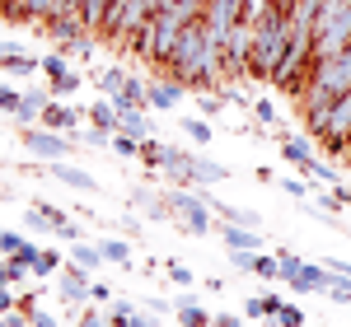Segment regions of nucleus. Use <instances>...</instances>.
<instances>
[{
    "instance_id": "obj_38",
    "label": "nucleus",
    "mask_w": 351,
    "mask_h": 327,
    "mask_svg": "<svg viewBox=\"0 0 351 327\" xmlns=\"http://www.w3.org/2000/svg\"><path fill=\"white\" fill-rule=\"evenodd\" d=\"M80 327H108V318H104V313H94V309H84Z\"/></svg>"
},
{
    "instance_id": "obj_20",
    "label": "nucleus",
    "mask_w": 351,
    "mask_h": 327,
    "mask_svg": "<svg viewBox=\"0 0 351 327\" xmlns=\"http://www.w3.org/2000/svg\"><path fill=\"white\" fill-rule=\"evenodd\" d=\"M99 248H104V262H117V267H127V262H132L127 239H108V244H99Z\"/></svg>"
},
{
    "instance_id": "obj_7",
    "label": "nucleus",
    "mask_w": 351,
    "mask_h": 327,
    "mask_svg": "<svg viewBox=\"0 0 351 327\" xmlns=\"http://www.w3.org/2000/svg\"><path fill=\"white\" fill-rule=\"evenodd\" d=\"M5 10L19 14V19H52L56 0H5Z\"/></svg>"
},
{
    "instance_id": "obj_32",
    "label": "nucleus",
    "mask_w": 351,
    "mask_h": 327,
    "mask_svg": "<svg viewBox=\"0 0 351 327\" xmlns=\"http://www.w3.org/2000/svg\"><path fill=\"white\" fill-rule=\"evenodd\" d=\"M234 272H258V252H230Z\"/></svg>"
},
{
    "instance_id": "obj_8",
    "label": "nucleus",
    "mask_w": 351,
    "mask_h": 327,
    "mask_svg": "<svg viewBox=\"0 0 351 327\" xmlns=\"http://www.w3.org/2000/svg\"><path fill=\"white\" fill-rule=\"evenodd\" d=\"M43 66H47V75H52V89H56V94H75V89H80V75H71L61 56H47Z\"/></svg>"
},
{
    "instance_id": "obj_19",
    "label": "nucleus",
    "mask_w": 351,
    "mask_h": 327,
    "mask_svg": "<svg viewBox=\"0 0 351 327\" xmlns=\"http://www.w3.org/2000/svg\"><path fill=\"white\" fill-rule=\"evenodd\" d=\"M43 108H47V94H24V103H19V122H33V117H43Z\"/></svg>"
},
{
    "instance_id": "obj_25",
    "label": "nucleus",
    "mask_w": 351,
    "mask_h": 327,
    "mask_svg": "<svg viewBox=\"0 0 351 327\" xmlns=\"http://www.w3.org/2000/svg\"><path fill=\"white\" fill-rule=\"evenodd\" d=\"M276 262H281V280H286V285H291V280L300 276V267H304V257H295V252H281Z\"/></svg>"
},
{
    "instance_id": "obj_6",
    "label": "nucleus",
    "mask_w": 351,
    "mask_h": 327,
    "mask_svg": "<svg viewBox=\"0 0 351 327\" xmlns=\"http://www.w3.org/2000/svg\"><path fill=\"white\" fill-rule=\"evenodd\" d=\"M225 248L230 252H258L263 248V234L258 229H243V224H225Z\"/></svg>"
},
{
    "instance_id": "obj_5",
    "label": "nucleus",
    "mask_w": 351,
    "mask_h": 327,
    "mask_svg": "<svg viewBox=\"0 0 351 327\" xmlns=\"http://www.w3.org/2000/svg\"><path fill=\"white\" fill-rule=\"evenodd\" d=\"M178 94H183V84H178V80H155L150 89H145V103L160 108V112H169L173 103H178Z\"/></svg>"
},
{
    "instance_id": "obj_9",
    "label": "nucleus",
    "mask_w": 351,
    "mask_h": 327,
    "mask_svg": "<svg viewBox=\"0 0 351 327\" xmlns=\"http://www.w3.org/2000/svg\"><path fill=\"white\" fill-rule=\"evenodd\" d=\"M43 122H47V131H75V127H80V112L61 108V103H47V108H43Z\"/></svg>"
},
{
    "instance_id": "obj_11",
    "label": "nucleus",
    "mask_w": 351,
    "mask_h": 327,
    "mask_svg": "<svg viewBox=\"0 0 351 327\" xmlns=\"http://www.w3.org/2000/svg\"><path fill=\"white\" fill-rule=\"evenodd\" d=\"M173 309H178V323H183V327H211V313H206L202 304L192 300V295H183V300L173 304Z\"/></svg>"
},
{
    "instance_id": "obj_26",
    "label": "nucleus",
    "mask_w": 351,
    "mask_h": 327,
    "mask_svg": "<svg viewBox=\"0 0 351 327\" xmlns=\"http://www.w3.org/2000/svg\"><path fill=\"white\" fill-rule=\"evenodd\" d=\"M112 150L127 159V155H141V140H136L132 131H117V136H112Z\"/></svg>"
},
{
    "instance_id": "obj_48",
    "label": "nucleus",
    "mask_w": 351,
    "mask_h": 327,
    "mask_svg": "<svg viewBox=\"0 0 351 327\" xmlns=\"http://www.w3.org/2000/svg\"><path fill=\"white\" fill-rule=\"evenodd\" d=\"M150 5H155V14H160V10H169V5H173V0H150Z\"/></svg>"
},
{
    "instance_id": "obj_47",
    "label": "nucleus",
    "mask_w": 351,
    "mask_h": 327,
    "mask_svg": "<svg viewBox=\"0 0 351 327\" xmlns=\"http://www.w3.org/2000/svg\"><path fill=\"white\" fill-rule=\"evenodd\" d=\"M108 327H132V318H127V313H112V318H108Z\"/></svg>"
},
{
    "instance_id": "obj_40",
    "label": "nucleus",
    "mask_w": 351,
    "mask_h": 327,
    "mask_svg": "<svg viewBox=\"0 0 351 327\" xmlns=\"http://www.w3.org/2000/svg\"><path fill=\"white\" fill-rule=\"evenodd\" d=\"M253 112H258V122H267V127H276V112H271V103H258Z\"/></svg>"
},
{
    "instance_id": "obj_33",
    "label": "nucleus",
    "mask_w": 351,
    "mask_h": 327,
    "mask_svg": "<svg viewBox=\"0 0 351 327\" xmlns=\"http://www.w3.org/2000/svg\"><path fill=\"white\" fill-rule=\"evenodd\" d=\"M276 318H281V327H300V323H304V313H300L295 304H281V313H276Z\"/></svg>"
},
{
    "instance_id": "obj_50",
    "label": "nucleus",
    "mask_w": 351,
    "mask_h": 327,
    "mask_svg": "<svg viewBox=\"0 0 351 327\" xmlns=\"http://www.w3.org/2000/svg\"><path fill=\"white\" fill-rule=\"evenodd\" d=\"M347 164H351V159H347Z\"/></svg>"
},
{
    "instance_id": "obj_31",
    "label": "nucleus",
    "mask_w": 351,
    "mask_h": 327,
    "mask_svg": "<svg viewBox=\"0 0 351 327\" xmlns=\"http://www.w3.org/2000/svg\"><path fill=\"white\" fill-rule=\"evenodd\" d=\"M19 103H24V94H14V89H5V84H0V112H10V117H14Z\"/></svg>"
},
{
    "instance_id": "obj_29",
    "label": "nucleus",
    "mask_w": 351,
    "mask_h": 327,
    "mask_svg": "<svg viewBox=\"0 0 351 327\" xmlns=\"http://www.w3.org/2000/svg\"><path fill=\"white\" fill-rule=\"evenodd\" d=\"M183 131H188L197 145H206V140H211V127H206V122H197V117H188V122H183Z\"/></svg>"
},
{
    "instance_id": "obj_49",
    "label": "nucleus",
    "mask_w": 351,
    "mask_h": 327,
    "mask_svg": "<svg viewBox=\"0 0 351 327\" xmlns=\"http://www.w3.org/2000/svg\"><path fill=\"white\" fill-rule=\"evenodd\" d=\"M0 327H10V318H0Z\"/></svg>"
},
{
    "instance_id": "obj_41",
    "label": "nucleus",
    "mask_w": 351,
    "mask_h": 327,
    "mask_svg": "<svg viewBox=\"0 0 351 327\" xmlns=\"http://www.w3.org/2000/svg\"><path fill=\"white\" fill-rule=\"evenodd\" d=\"M263 304H267V318H276V313H281V304H286V300H281V295H263Z\"/></svg>"
},
{
    "instance_id": "obj_28",
    "label": "nucleus",
    "mask_w": 351,
    "mask_h": 327,
    "mask_svg": "<svg viewBox=\"0 0 351 327\" xmlns=\"http://www.w3.org/2000/svg\"><path fill=\"white\" fill-rule=\"evenodd\" d=\"M61 272V257L56 252H38V262H33V276H52Z\"/></svg>"
},
{
    "instance_id": "obj_16",
    "label": "nucleus",
    "mask_w": 351,
    "mask_h": 327,
    "mask_svg": "<svg viewBox=\"0 0 351 327\" xmlns=\"http://www.w3.org/2000/svg\"><path fill=\"white\" fill-rule=\"evenodd\" d=\"M71 262H75V267H84V272H99V267H104V248L75 244V248H71Z\"/></svg>"
},
{
    "instance_id": "obj_10",
    "label": "nucleus",
    "mask_w": 351,
    "mask_h": 327,
    "mask_svg": "<svg viewBox=\"0 0 351 327\" xmlns=\"http://www.w3.org/2000/svg\"><path fill=\"white\" fill-rule=\"evenodd\" d=\"M47 28H52L61 42H75V38H84V14H52Z\"/></svg>"
},
{
    "instance_id": "obj_44",
    "label": "nucleus",
    "mask_w": 351,
    "mask_h": 327,
    "mask_svg": "<svg viewBox=\"0 0 351 327\" xmlns=\"http://www.w3.org/2000/svg\"><path fill=\"white\" fill-rule=\"evenodd\" d=\"M281 187L291 192V196H304V192H314V183H309V187H304V183H295V178H291V183H281Z\"/></svg>"
},
{
    "instance_id": "obj_22",
    "label": "nucleus",
    "mask_w": 351,
    "mask_h": 327,
    "mask_svg": "<svg viewBox=\"0 0 351 327\" xmlns=\"http://www.w3.org/2000/svg\"><path fill=\"white\" fill-rule=\"evenodd\" d=\"M0 66H5V70H10V75H33V70H38V61H33V56H24V52L5 56V61H0Z\"/></svg>"
},
{
    "instance_id": "obj_46",
    "label": "nucleus",
    "mask_w": 351,
    "mask_h": 327,
    "mask_svg": "<svg viewBox=\"0 0 351 327\" xmlns=\"http://www.w3.org/2000/svg\"><path fill=\"white\" fill-rule=\"evenodd\" d=\"M0 313H14V295H10L5 285H0Z\"/></svg>"
},
{
    "instance_id": "obj_14",
    "label": "nucleus",
    "mask_w": 351,
    "mask_h": 327,
    "mask_svg": "<svg viewBox=\"0 0 351 327\" xmlns=\"http://www.w3.org/2000/svg\"><path fill=\"white\" fill-rule=\"evenodd\" d=\"M220 178H230V168H220V164L197 159V155H192V183H197V187H206V183H220Z\"/></svg>"
},
{
    "instance_id": "obj_36",
    "label": "nucleus",
    "mask_w": 351,
    "mask_h": 327,
    "mask_svg": "<svg viewBox=\"0 0 351 327\" xmlns=\"http://www.w3.org/2000/svg\"><path fill=\"white\" fill-rule=\"evenodd\" d=\"M324 267H328V272H332V276H337L342 285H351V267H347V262H324Z\"/></svg>"
},
{
    "instance_id": "obj_17",
    "label": "nucleus",
    "mask_w": 351,
    "mask_h": 327,
    "mask_svg": "<svg viewBox=\"0 0 351 327\" xmlns=\"http://www.w3.org/2000/svg\"><path fill=\"white\" fill-rule=\"evenodd\" d=\"M141 103H145V84H141V80H127V84H122V94L112 99V108H141Z\"/></svg>"
},
{
    "instance_id": "obj_45",
    "label": "nucleus",
    "mask_w": 351,
    "mask_h": 327,
    "mask_svg": "<svg viewBox=\"0 0 351 327\" xmlns=\"http://www.w3.org/2000/svg\"><path fill=\"white\" fill-rule=\"evenodd\" d=\"M132 327H160V323H155V313H132Z\"/></svg>"
},
{
    "instance_id": "obj_13",
    "label": "nucleus",
    "mask_w": 351,
    "mask_h": 327,
    "mask_svg": "<svg viewBox=\"0 0 351 327\" xmlns=\"http://www.w3.org/2000/svg\"><path fill=\"white\" fill-rule=\"evenodd\" d=\"M52 173L61 178V183H66V187H75V192H94V178H89L84 168H71V164L56 159V164H52Z\"/></svg>"
},
{
    "instance_id": "obj_43",
    "label": "nucleus",
    "mask_w": 351,
    "mask_h": 327,
    "mask_svg": "<svg viewBox=\"0 0 351 327\" xmlns=\"http://www.w3.org/2000/svg\"><path fill=\"white\" fill-rule=\"evenodd\" d=\"M28 327H56V318H52V313H33V318H28Z\"/></svg>"
},
{
    "instance_id": "obj_23",
    "label": "nucleus",
    "mask_w": 351,
    "mask_h": 327,
    "mask_svg": "<svg viewBox=\"0 0 351 327\" xmlns=\"http://www.w3.org/2000/svg\"><path fill=\"white\" fill-rule=\"evenodd\" d=\"M28 272H33V267H28V262H19V257H10V262H5V267H0V285H14V280H24Z\"/></svg>"
},
{
    "instance_id": "obj_3",
    "label": "nucleus",
    "mask_w": 351,
    "mask_h": 327,
    "mask_svg": "<svg viewBox=\"0 0 351 327\" xmlns=\"http://www.w3.org/2000/svg\"><path fill=\"white\" fill-rule=\"evenodd\" d=\"M24 145L38 155V159L56 164V159H66V155H71V145H75V140L56 136V131H24Z\"/></svg>"
},
{
    "instance_id": "obj_39",
    "label": "nucleus",
    "mask_w": 351,
    "mask_h": 327,
    "mask_svg": "<svg viewBox=\"0 0 351 327\" xmlns=\"http://www.w3.org/2000/svg\"><path fill=\"white\" fill-rule=\"evenodd\" d=\"M243 313H248V318H267V304H263V300H248V304H243Z\"/></svg>"
},
{
    "instance_id": "obj_27",
    "label": "nucleus",
    "mask_w": 351,
    "mask_h": 327,
    "mask_svg": "<svg viewBox=\"0 0 351 327\" xmlns=\"http://www.w3.org/2000/svg\"><path fill=\"white\" fill-rule=\"evenodd\" d=\"M99 84H104V89H108L112 99H117V94H122V84H127V75H122V70H117V66H108V70H104V75H99Z\"/></svg>"
},
{
    "instance_id": "obj_34",
    "label": "nucleus",
    "mask_w": 351,
    "mask_h": 327,
    "mask_svg": "<svg viewBox=\"0 0 351 327\" xmlns=\"http://www.w3.org/2000/svg\"><path fill=\"white\" fill-rule=\"evenodd\" d=\"M220 108H225V94H211V89H206V99H202V112H206V117H216Z\"/></svg>"
},
{
    "instance_id": "obj_24",
    "label": "nucleus",
    "mask_w": 351,
    "mask_h": 327,
    "mask_svg": "<svg viewBox=\"0 0 351 327\" xmlns=\"http://www.w3.org/2000/svg\"><path fill=\"white\" fill-rule=\"evenodd\" d=\"M28 239L24 234H10V229H0V257H19V248H24Z\"/></svg>"
},
{
    "instance_id": "obj_30",
    "label": "nucleus",
    "mask_w": 351,
    "mask_h": 327,
    "mask_svg": "<svg viewBox=\"0 0 351 327\" xmlns=\"http://www.w3.org/2000/svg\"><path fill=\"white\" fill-rule=\"evenodd\" d=\"M258 276H267V280H281V262L267 257V252H258Z\"/></svg>"
},
{
    "instance_id": "obj_21",
    "label": "nucleus",
    "mask_w": 351,
    "mask_h": 327,
    "mask_svg": "<svg viewBox=\"0 0 351 327\" xmlns=\"http://www.w3.org/2000/svg\"><path fill=\"white\" fill-rule=\"evenodd\" d=\"M89 117H94V127H104V131H112V136H117V108H112V103H94V108H89Z\"/></svg>"
},
{
    "instance_id": "obj_4",
    "label": "nucleus",
    "mask_w": 351,
    "mask_h": 327,
    "mask_svg": "<svg viewBox=\"0 0 351 327\" xmlns=\"http://www.w3.org/2000/svg\"><path fill=\"white\" fill-rule=\"evenodd\" d=\"M337 285V276L328 272V267H319V262H304L300 267V276L291 280V290H300V295H314V290H332Z\"/></svg>"
},
{
    "instance_id": "obj_18",
    "label": "nucleus",
    "mask_w": 351,
    "mask_h": 327,
    "mask_svg": "<svg viewBox=\"0 0 351 327\" xmlns=\"http://www.w3.org/2000/svg\"><path fill=\"white\" fill-rule=\"evenodd\" d=\"M24 224L33 229V234H47V229L56 234V224H52V211H47V206H33V211H24Z\"/></svg>"
},
{
    "instance_id": "obj_42",
    "label": "nucleus",
    "mask_w": 351,
    "mask_h": 327,
    "mask_svg": "<svg viewBox=\"0 0 351 327\" xmlns=\"http://www.w3.org/2000/svg\"><path fill=\"white\" fill-rule=\"evenodd\" d=\"M211 327H243V323L234 318V313H216V318H211Z\"/></svg>"
},
{
    "instance_id": "obj_37",
    "label": "nucleus",
    "mask_w": 351,
    "mask_h": 327,
    "mask_svg": "<svg viewBox=\"0 0 351 327\" xmlns=\"http://www.w3.org/2000/svg\"><path fill=\"white\" fill-rule=\"evenodd\" d=\"M169 276H173L178 285H192V272H188V267H178V262H169Z\"/></svg>"
},
{
    "instance_id": "obj_1",
    "label": "nucleus",
    "mask_w": 351,
    "mask_h": 327,
    "mask_svg": "<svg viewBox=\"0 0 351 327\" xmlns=\"http://www.w3.org/2000/svg\"><path fill=\"white\" fill-rule=\"evenodd\" d=\"M243 19V0H206V14H202V28H206V42L225 56V42H230V33L234 24Z\"/></svg>"
},
{
    "instance_id": "obj_12",
    "label": "nucleus",
    "mask_w": 351,
    "mask_h": 327,
    "mask_svg": "<svg viewBox=\"0 0 351 327\" xmlns=\"http://www.w3.org/2000/svg\"><path fill=\"white\" fill-rule=\"evenodd\" d=\"M117 131H132V136H150V122H145V112L141 108H117Z\"/></svg>"
},
{
    "instance_id": "obj_2",
    "label": "nucleus",
    "mask_w": 351,
    "mask_h": 327,
    "mask_svg": "<svg viewBox=\"0 0 351 327\" xmlns=\"http://www.w3.org/2000/svg\"><path fill=\"white\" fill-rule=\"evenodd\" d=\"M164 201L178 211V224L188 229V234H206L211 229V220H206V211H211V201L202 196V192H183V187H173V192H164Z\"/></svg>"
},
{
    "instance_id": "obj_35",
    "label": "nucleus",
    "mask_w": 351,
    "mask_h": 327,
    "mask_svg": "<svg viewBox=\"0 0 351 327\" xmlns=\"http://www.w3.org/2000/svg\"><path fill=\"white\" fill-rule=\"evenodd\" d=\"M141 159H145V164H160V145H155L150 136L141 140Z\"/></svg>"
},
{
    "instance_id": "obj_15",
    "label": "nucleus",
    "mask_w": 351,
    "mask_h": 327,
    "mask_svg": "<svg viewBox=\"0 0 351 327\" xmlns=\"http://www.w3.org/2000/svg\"><path fill=\"white\" fill-rule=\"evenodd\" d=\"M281 150H286V159H291V164H309V159H314V140L286 136V140H281Z\"/></svg>"
}]
</instances>
